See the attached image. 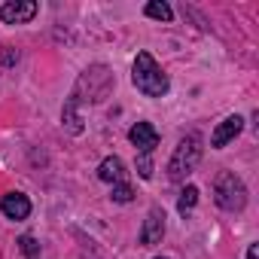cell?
Segmentation results:
<instances>
[{
	"mask_svg": "<svg viewBox=\"0 0 259 259\" xmlns=\"http://www.w3.org/2000/svg\"><path fill=\"white\" fill-rule=\"evenodd\" d=\"M132 79H135L138 92H144L147 98H162V95H168V76L162 73V67L156 64V58H153L150 52H138Z\"/></svg>",
	"mask_w": 259,
	"mask_h": 259,
	"instance_id": "1",
	"label": "cell"
},
{
	"mask_svg": "<svg viewBox=\"0 0 259 259\" xmlns=\"http://www.w3.org/2000/svg\"><path fill=\"white\" fill-rule=\"evenodd\" d=\"M198 159H201V138H198V135H186V138L177 144V150H174V156H171V162H168V177H171L174 183L186 180V177L195 171Z\"/></svg>",
	"mask_w": 259,
	"mask_h": 259,
	"instance_id": "2",
	"label": "cell"
},
{
	"mask_svg": "<svg viewBox=\"0 0 259 259\" xmlns=\"http://www.w3.org/2000/svg\"><path fill=\"white\" fill-rule=\"evenodd\" d=\"M110 89H113V73H110L104 64L89 67V70L79 76V82H76V89H73V95H70V104H79L85 92H89L85 101H92V104H95V101H104Z\"/></svg>",
	"mask_w": 259,
	"mask_h": 259,
	"instance_id": "3",
	"label": "cell"
},
{
	"mask_svg": "<svg viewBox=\"0 0 259 259\" xmlns=\"http://www.w3.org/2000/svg\"><path fill=\"white\" fill-rule=\"evenodd\" d=\"M213 198L223 210H241L247 204V189L232 171H223L213 183Z\"/></svg>",
	"mask_w": 259,
	"mask_h": 259,
	"instance_id": "4",
	"label": "cell"
},
{
	"mask_svg": "<svg viewBox=\"0 0 259 259\" xmlns=\"http://www.w3.org/2000/svg\"><path fill=\"white\" fill-rule=\"evenodd\" d=\"M37 16V4L34 0H13V4H4L0 7V19L7 25H25Z\"/></svg>",
	"mask_w": 259,
	"mask_h": 259,
	"instance_id": "5",
	"label": "cell"
},
{
	"mask_svg": "<svg viewBox=\"0 0 259 259\" xmlns=\"http://www.w3.org/2000/svg\"><path fill=\"white\" fill-rule=\"evenodd\" d=\"M162 238H165V210L162 207H153L150 217H147V223H144V229H141V244L153 247Z\"/></svg>",
	"mask_w": 259,
	"mask_h": 259,
	"instance_id": "6",
	"label": "cell"
},
{
	"mask_svg": "<svg viewBox=\"0 0 259 259\" xmlns=\"http://www.w3.org/2000/svg\"><path fill=\"white\" fill-rule=\"evenodd\" d=\"M128 138H132V144H135L141 153H147V156L159 147V132H156L150 122H138L132 132H128Z\"/></svg>",
	"mask_w": 259,
	"mask_h": 259,
	"instance_id": "7",
	"label": "cell"
},
{
	"mask_svg": "<svg viewBox=\"0 0 259 259\" xmlns=\"http://www.w3.org/2000/svg\"><path fill=\"white\" fill-rule=\"evenodd\" d=\"M241 128H244V119L241 116H226L220 125H217V132L210 135V147H226L229 141H235L238 135H241Z\"/></svg>",
	"mask_w": 259,
	"mask_h": 259,
	"instance_id": "8",
	"label": "cell"
},
{
	"mask_svg": "<svg viewBox=\"0 0 259 259\" xmlns=\"http://www.w3.org/2000/svg\"><path fill=\"white\" fill-rule=\"evenodd\" d=\"M0 210H4L10 220H25V217L31 213V201H28V195H22V192H10V195L0 198Z\"/></svg>",
	"mask_w": 259,
	"mask_h": 259,
	"instance_id": "9",
	"label": "cell"
},
{
	"mask_svg": "<svg viewBox=\"0 0 259 259\" xmlns=\"http://www.w3.org/2000/svg\"><path fill=\"white\" fill-rule=\"evenodd\" d=\"M98 177L104 183H125V165H122V159H116V156L104 159L101 168H98Z\"/></svg>",
	"mask_w": 259,
	"mask_h": 259,
	"instance_id": "10",
	"label": "cell"
},
{
	"mask_svg": "<svg viewBox=\"0 0 259 259\" xmlns=\"http://www.w3.org/2000/svg\"><path fill=\"white\" fill-rule=\"evenodd\" d=\"M195 201H198V189H195V186H186V189L180 192V198H177V210L186 217V213L195 207Z\"/></svg>",
	"mask_w": 259,
	"mask_h": 259,
	"instance_id": "11",
	"label": "cell"
},
{
	"mask_svg": "<svg viewBox=\"0 0 259 259\" xmlns=\"http://www.w3.org/2000/svg\"><path fill=\"white\" fill-rule=\"evenodd\" d=\"M147 16H150V19H159V22H171V19H174L171 7H168V4H159V0L147 4Z\"/></svg>",
	"mask_w": 259,
	"mask_h": 259,
	"instance_id": "12",
	"label": "cell"
},
{
	"mask_svg": "<svg viewBox=\"0 0 259 259\" xmlns=\"http://www.w3.org/2000/svg\"><path fill=\"white\" fill-rule=\"evenodd\" d=\"M132 198H135V189L128 186V183H116V186H113V201H119V204H128Z\"/></svg>",
	"mask_w": 259,
	"mask_h": 259,
	"instance_id": "13",
	"label": "cell"
},
{
	"mask_svg": "<svg viewBox=\"0 0 259 259\" xmlns=\"http://www.w3.org/2000/svg\"><path fill=\"white\" fill-rule=\"evenodd\" d=\"M19 247H22L25 256H37V253H40V244H37V238H31V235H22V238H19Z\"/></svg>",
	"mask_w": 259,
	"mask_h": 259,
	"instance_id": "14",
	"label": "cell"
},
{
	"mask_svg": "<svg viewBox=\"0 0 259 259\" xmlns=\"http://www.w3.org/2000/svg\"><path fill=\"white\" fill-rule=\"evenodd\" d=\"M138 171H141V177H144V180H150V177H153V162H150V156H147V153L141 156V162H138Z\"/></svg>",
	"mask_w": 259,
	"mask_h": 259,
	"instance_id": "15",
	"label": "cell"
},
{
	"mask_svg": "<svg viewBox=\"0 0 259 259\" xmlns=\"http://www.w3.org/2000/svg\"><path fill=\"white\" fill-rule=\"evenodd\" d=\"M247 259H259V244H250V250H247Z\"/></svg>",
	"mask_w": 259,
	"mask_h": 259,
	"instance_id": "16",
	"label": "cell"
},
{
	"mask_svg": "<svg viewBox=\"0 0 259 259\" xmlns=\"http://www.w3.org/2000/svg\"><path fill=\"white\" fill-rule=\"evenodd\" d=\"M159 259H165V256H159Z\"/></svg>",
	"mask_w": 259,
	"mask_h": 259,
	"instance_id": "17",
	"label": "cell"
}]
</instances>
